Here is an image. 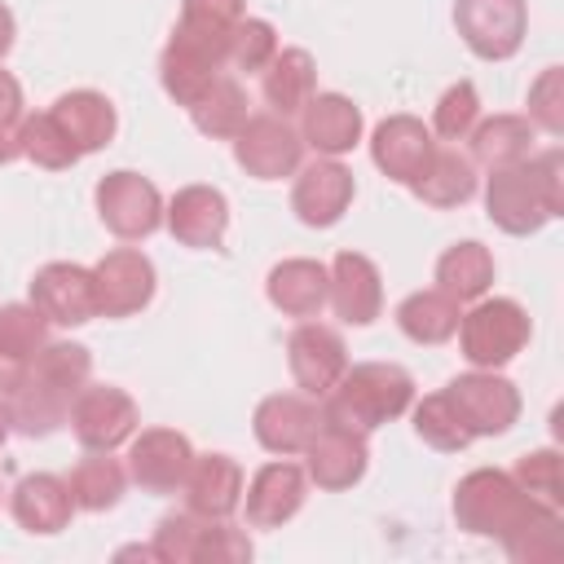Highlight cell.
<instances>
[{
    "instance_id": "6da1fadb",
    "label": "cell",
    "mask_w": 564,
    "mask_h": 564,
    "mask_svg": "<svg viewBox=\"0 0 564 564\" xmlns=\"http://www.w3.org/2000/svg\"><path fill=\"white\" fill-rule=\"evenodd\" d=\"M93 375V352L84 344H44L9 392V419L26 436H48L70 419L75 397Z\"/></svg>"
},
{
    "instance_id": "7a4b0ae2",
    "label": "cell",
    "mask_w": 564,
    "mask_h": 564,
    "mask_svg": "<svg viewBox=\"0 0 564 564\" xmlns=\"http://www.w3.org/2000/svg\"><path fill=\"white\" fill-rule=\"evenodd\" d=\"M485 207L502 234H538L551 216L564 212V154L546 150L538 159L529 154L524 163L494 167L485 185Z\"/></svg>"
},
{
    "instance_id": "3957f363",
    "label": "cell",
    "mask_w": 564,
    "mask_h": 564,
    "mask_svg": "<svg viewBox=\"0 0 564 564\" xmlns=\"http://www.w3.org/2000/svg\"><path fill=\"white\" fill-rule=\"evenodd\" d=\"M414 405V379L392 361H361L339 375V383L326 392L322 419L344 423L352 432H375L388 419L405 414Z\"/></svg>"
},
{
    "instance_id": "277c9868",
    "label": "cell",
    "mask_w": 564,
    "mask_h": 564,
    "mask_svg": "<svg viewBox=\"0 0 564 564\" xmlns=\"http://www.w3.org/2000/svg\"><path fill=\"white\" fill-rule=\"evenodd\" d=\"M542 507L546 502L529 498L516 485V476L511 471H498V467H476L454 489V520H458V529L480 533V538H498V542H507Z\"/></svg>"
},
{
    "instance_id": "5b68a950",
    "label": "cell",
    "mask_w": 564,
    "mask_h": 564,
    "mask_svg": "<svg viewBox=\"0 0 564 564\" xmlns=\"http://www.w3.org/2000/svg\"><path fill=\"white\" fill-rule=\"evenodd\" d=\"M454 335H458L463 357L476 370H498V366H507L529 344V313L516 300H507V295L476 300V308L463 313Z\"/></svg>"
},
{
    "instance_id": "8992f818",
    "label": "cell",
    "mask_w": 564,
    "mask_h": 564,
    "mask_svg": "<svg viewBox=\"0 0 564 564\" xmlns=\"http://www.w3.org/2000/svg\"><path fill=\"white\" fill-rule=\"evenodd\" d=\"M97 216H101V225H106L115 238L137 242V238H150V234L159 229V220H163V198H159L154 181H145L141 172L119 167V172H106V176L97 181Z\"/></svg>"
},
{
    "instance_id": "52a82bcc",
    "label": "cell",
    "mask_w": 564,
    "mask_h": 564,
    "mask_svg": "<svg viewBox=\"0 0 564 564\" xmlns=\"http://www.w3.org/2000/svg\"><path fill=\"white\" fill-rule=\"evenodd\" d=\"M454 26L463 44L485 62H507L524 44V0H454Z\"/></svg>"
},
{
    "instance_id": "ba28073f",
    "label": "cell",
    "mask_w": 564,
    "mask_h": 564,
    "mask_svg": "<svg viewBox=\"0 0 564 564\" xmlns=\"http://www.w3.org/2000/svg\"><path fill=\"white\" fill-rule=\"evenodd\" d=\"M225 53H229V40H216V35H198L189 26H176L163 57H159V79L167 88V97L176 106H189L225 66Z\"/></svg>"
},
{
    "instance_id": "9c48e42d",
    "label": "cell",
    "mask_w": 564,
    "mask_h": 564,
    "mask_svg": "<svg viewBox=\"0 0 564 564\" xmlns=\"http://www.w3.org/2000/svg\"><path fill=\"white\" fill-rule=\"evenodd\" d=\"M234 159L247 176L256 181H278V176H291L300 172V159H304V141L300 132L282 119V115H247V123L238 128L234 137Z\"/></svg>"
},
{
    "instance_id": "30bf717a",
    "label": "cell",
    "mask_w": 564,
    "mask_h": 564,
    "mask_svg": "<svg viewBox=\"0 0 564 564\" xmlns=\"http://www.w3.org/2000/svg\"><path fill=\"white\" fill-rule=\"evenodd\" d=\"M445 397L454 401L463 427L471 436H502L516 419H520V392L511 379L494 375V370H471V375H458Z\"/></svg>"
},
{
    "instance_id": "8fae6325",
    "label": "cell",
    "mask_w": 564,
    "mask_h": 564,
    "mask_svg": "<svg viewBox=\"0 0 564 564\" xmlns=\"http://www.w3.org/2000/svg\"><path fill=\"white\" fill-rule=\"evenodd\" d=\"M66 423L84 449H115L137 432V401L115 383H84Z\"/></svg>"
},
{
    "instance_id": "7c38bea8",
    "label": "cell",
    "mask_w": 564,
    "mask_h": 564,
    "mask_svg": "<svg viewBox=\"0 0 564 564\" xmlns=\"http://www.w3.org/2000/svg\"><path fill=\"white\" fill-rule=\"evenodd\" d=\"M93 286H97V313L132 317L154 300V264L137 247H115L93 264Z\"/></svg>"
},
{
    "instance_id": "4fadbf2b",
    "label": "cell",
    "mask_w": 564,
    "mask_h": 564,
    "mask_svg": "<svg viewBox=\"0 0 564 564\" xmlns=\"http://www.w3.org/2000/svg\"><path fill=\"white\" fill-rule=\"evenodd\" d=\"M304 476L317 485V489H352L361 476H366V432H352L344 423H330L322 419L313 441L304 445Z\"/></svg>"
},
{
    "instance_id": "5bb4252c",
    "label": "cell",
    "mask_w": 564,
    "mask_h": 564,
    "mask_svg": "<svg viewBox=\"0 0 564 564\" xmlns=\"http://www.w3.org/2000/svg\"><path fill=\"white\" fill-rule=\"evenodd\" d=\"M31 304L57 322V326H84L88 317H97V286H93V269L70 264V260H53L31 278Z\"/></svg>"
},
{
    "instance_id": "9a60e30c",
    "label": "cell",
    "mask_w": 564,
    "mask_h": 564,
    "mask_svg": "<svg viewBox=\"0 0 564 564\" xmlns=\"http://www.w3.org/2000/svg\"><path fill=\"white\" fill-rule=\"evenodd\" d=\"M286 361H291V375L304 397H326L339 383V375L348 370V348H344L339 330L304 322L286 339Z\"/></svg>"
},
{
    "instance_id": "2e32d148",
    "label": "cell",
    "mask_w": 564,
    "mask_h": 564,
    "mask_svg": "<svg viewBox=\"0 0 564 564\" xmlns=\"http://www.w3.org/2000/svg\"><path fill=\"white\" fill-rule=\"evenodd\" d=\"M432 150H436L432 132H427L423 119H414V115H388V119L375 128V137H370V159H375V167H379L383 176H392L397 185H414V181L427 172Z\"/></svg>"
},
{
    "instance_id": "e0dca14e",
    "label": "cell",
    "mask_w": 564,
    "mask_h": 564,
    "mask_svg": "<svg viewBox=\"0 0 564 564\" xmlns=\"http://www.w3.org/2000/svg\"><path fill=\"white\" fill-rule=\"evenodd\" d=\"M189 463H194V449L172 427H145L128 445V476L145 494H172V489H181Z\"/></svg>"
},
{
    "instance_id": "ac0fdd59",
    "label": "cell",
    "mask_w": 564,
    "mask_h": 564,
    "mask_svg": "<svg viewBox=\"0 0 564 564\" xmlns=\"http://www.w3.org/2000/svg\"><path fill=\"white\" fill-rule=\"evenodd\" d=\"M352 189H357V185H352V172H348L344 163L317 159V163L300 167L295 189H291V207H295V216H300L304 225L326 229V225H335V220L348 212Z\"/></svg>"
},
{
    "instance_id": "d6986e66",
    "label": "cell",
    "mask_w": 564,
    "mask_h": 564,
    "mask_svg": "<svg viewBox=\"0 0 564 564\" xmlns=\"http://www.w3.org/2000/svg\"><path fill=\"white\" fill-rule=\"evenodd\" d=\"M181 489H185V511L203 520H229L242 502V467L229 454H194Z\"/></svg>"
},
{
    "instance_id": "ffe728a7",
    "label": "cell",
    "mask_w": 564,
    "mask_h": 564,
    "mask_svg": "<svg viewBox=\"0 0 564 564\" xmlns=\"http://www.w3.org/2000/svg\"><path fill=\"white\" fill-rule=\"evenodd\" d=\"M317 423H322V410L308 397H300V392H273V397H264L256 405V419H251L256 441L269 454H304V445L313 441Z\"/></svg>"
},
{
    "instance_id": "44dd1931",
    "label": "cell",
    "mask_w": 564,
    "mask_h": 564,
    "mask_svg": "<svg viewBox=\"0 0 564 564\" xmlns=\"http://www.w3.org/2000/svg\"><path fill=\"white\" fill-rule=\"evenodd\" d=\"M326 300L335 304V313L348 326H370L379 317V308H383V282H379L375 260L361 256V251H339L335 264H330Z\"/></svg>"
},
{
    "instance_id": "7402d4cb",
    "label": "cell",
    "mask_w": 564,
    "mask_h": 564,
    "mask_svg": "<svg viewBox=\"0 0 564 564\" xmlns=\"http://www.w3.org/2000/svg\"><path fill=\"white\" fill-rule=\"evenodd\" d=\"M167 229L185 247H220L229 229V203L212 185H185L167 203Z\"/></svg>"
},
{
    "instance_id": "603a6c76",
    "label": "cell",
    "mask_w": 564,
    "mask_h": 564,
    "mask_svg": "<svg viewBox=\"0 0 564 564\" xmlns=\"http://www.w3.org/2000/svg\"><path fill=\"white\" fill-rule=\"evenodd\" d=\"M300 115V141L326 159H339L361 141V110L344 93H313Z\"/></svg>"
},
{
    "instance_id": "cb8c5ba5",
    "label": "cell",
    "mask_w": 564,
    "mask_h": 564,
    "mask_svg": "<svg viewBox=\"0 0 564 564\" xmlns=\"http://www.w3.org/2000/svg\"><path fill=\"white\" fill-rule=\"evenodd\" d=\"M304 467L295 463H264L247 485V524L251 529H278L304 507Z\"/></svg>"
},
{
    "instance_id": "d4e9b609",
    "label": "cell",
    "mask_w": 564,
    "mask_h": 564,
    "mask_svg": "<svg viewBox=\"0 0 564 564\" xmlns=\"http://www.w3.org/2000/svg\"><path fill=\"white\" fill-rule=\"evenodd\" d=\"M13 520L26 529V533H62L70 524V511H75V498H70V485L53 471H35V476H22L13 485Z\"/></svg>"
},
{
    "instance_id": "484cf974",
    "label": "cell",
    "mask_w": 564,
    "mask_h": 564,
    "mask_svg": "<svg viewBox=\"0 0 564 564\" xmlns=\"http://www.w3.org/2000/svg\"><path fill=\"white\" fill-rule=\"evenodd\" d=\"M269 304L286 317H317L322 304H326V291H330V269L322 260H282L269 269Z\"/></svg>"
},
{
    "instance_id": "4316f807",
    "label": "cell",
    "mask_w": 564,
    "mask_h": 564,
    "mask_svg": "<svg viewBox=\"0 0 564 564\" xmlns=\"http://www.w3.org/2000/svg\"><path fill=\"white\" fill-rule=\"evenodd\" d=\"M48 115L62 123V132L75 141L79 154H93V150L110 145V137H115V106H110V97H101L93 88L62 93Z\"/></svg>"
},
{
    "instance_id": "83f0119b",
    "label": "cell",
    "mask_w": 564,
    "mask_h": 564,
    "mask_svg": "<svg viewBox=\"0 0 564 564\" xmlns=\"http://www.w3.org/2000/svg\"><path fill=\"white\" fill-rule=\"evenodd\" d=\"M533 123L524 115H494V119H476V128L467 132L471 137V163H485L489 172L494 167H511V163H524L533 154Z\"/></svg>"
},
{
    "instance_id": "f1b7e54d",
    "label": "cell",
    "mask_w": 564,
    "mask_h": 564,
    "mask_svg": "<svg viewBox=\"0 0 564 564\" xmlns=\"http://www.w3.org/2000/svg\"><path fill=\"white\" fill-rule=\"evenodd\" d=\"M313 84H317V66L304 48H278L273 62L264 66V101L282 119L304 110V101L313 97Z\"/></svg>"
},
{
    "instance_id": "f546056e",
    "label": "cell",
    "mask_w": 564,
    "mask_h": 564,
    "mask_svg": "<svg viewBox=\"0 0 564 564\" xmlns=\"http://www.w3.org/2000/svg\"><path fill=\"white\" fill-rule=\"evenodd\" d=\"M189 119H194V128L203 132V137H216V141H234L238 137V128L247 123V93H242V84L238 79H229V75H216L189 106Z\"/></svg>"
},
{
    "instance_id": "4dcf8cb0",
    "label": "cell",
    "mask_w": 564,
    "mask_h": 564,
    "mask_svg": "<svg viewBox=\"0 0 564 564\" xmlns=\"http://www.w3.org/2000/svg\"><path fill=\"white\" fill-rule=\"evenodd\" d=\"M427 207H463L471 194H476V163L449 145H436L432 150V163L427 172L410 185Z\"/></svg>"
},
{
    "instance_id": "1f68e13d",
    "label": "cell",
    "mask_w": 564,
    "mask_h": 564,
    "mask_svg": "<svg viewBox=\"0 0 564 564\" xmlns=\"http://www.w3.org/2000/svg\"><path fill=\"white\" fill-rule=\"evenodd\" d=\"M458 322H463V308L441 286L436 291H414V295H405L397 304V326L414 344H445L458 330Z\"/></svg>"
},
{
    "instance_id": "d6a6232c",
    "label": "cell",
    "mask_w": 564,
    "mask_h": 564,
    "mask_svg": "<svg viewBox=\"0 0 564 564\" xmlns=\"http://www.w3.org/2000/svg\"><path fill=\"white\" fill-rule=\"evenodd\" d=\"M436 282H441V291L445 295H454L458 304H467V300H480L489 286H494V256H489V247H480V242H454L441 260H436Z\"/></svg>"
},
{
    "instance_id": "836d02e7",
    "label": "cell",
    "mask_w": 564,
    "mask_h": 564,
    "mask_svg": "<svg viewBox=\"0 0 564 564\" xmlns=\"http://www.w3.org/2000/svg\"><path fill=\"white\" fill-rule=\"evenodd\" d=\"M66 485H70V498L79 511H110L123 498L128 471L110 458V449H88V458L75 463Z\"/></svg>"
},
{
    "instance_id": "e575fe53",
    "label": "cell",
    "mask_w": 564,
    "mask_h": 564,
    "mask_svg": "<svg viewBox=\"0 0 564 564\" xmlns=\"http://www.w3.org/2000/svg\"><path fill=\"white\" fill-rule=\"evenodd\" d=\"M18 132H22V154L35 163V167H48V172H62V167H70V163H79L84 154L75 150V141L62 132V123L44 110V115H26L22 123H18Z\"/></svg>"
},
{
    "instance_id": "d590c367",
    "label": "cell",
    "mask_w": 564,
    "mask_h": 564,
    "mask_svg": "<svg viewBox=\"0 0 564 564\" xmlns=\"http://www.w3.org/2000/svg\"><path fill=\"white\" fill-rule=\"evenodd\" d=\"M48 344V317L35 304H0V352L13 361H31Z\"/></svg>"
},
{
    "instance_id": "8d00e7d4",
    "label": "cell",
    "mask_w": 564,
    "mask_h": 564,
    "mask_svg": "<svg viewBox=\"0 0 564 564\" xmlns=\"http://www.w3.org/2000/svg\"><path fill=\"white\" fill-rule=\"evenodd\" d=\"M414 432H419V441H427L432 449H445V454L467 449V441H471V432L463 427V419L445 392H432L414 405Z\"/></svg>"
},
{
    "instance_id": "74e56055",
    "label": "cell",
    "mask_w": 564,
    "mask_h": 564,
    "mask_svg": "<svg viewBox=\"0 0 564 564\" xmlns=\"http://www.w3.org/2000/svg\"><path fill=\"white\" fill-rule=\"evenodd\" d=\"M480 119V97H476V84L471 79H458L441 93L436 110H432V132L445 137V141H463Z\"/></svg>"
},
{
    "instance_id": "f35d334b",
    "label": "cell",
    "mask_w": 564,
    "mask_h": 564,
    "mask_svg": "<svg viewBox=\"0 0 564 564\" xmlns=\"http://www.w3.org/2000/svg\"><path fill=\"white\" fill-rule=\"evenodd\" d=\"M273 53H278V31L264 22V18H242L238 26H234V35H229V53H225V62H234L238 70H264L269 62H273Z\"/></svg>"
},
{
    "instance_id": "ab89813d",
    "label": "cell",
    "mask_w": 564,
    "mask_h": 564,
    "mask_svg": "<svg viewBox=\"0 0 564 564\" xmlns=\"http://www.w3.org/2000/svg\"><path fill=\"white\" fill-rule=\"evenodd\" d=\"M516 485L529 494V498H538V502H546V507H564V485H560V454L555 449H533V454H524L520 463H516Z\"/></svg>"
},
{
    "instance_id": "60d3db41",
    "label": "cell",
    "mask_w": 564,
    "mask_h": 564,
    "mask_svg": "<svg viewBox=\"0 0 564 564\" xmlns=\"http://www.w3.org/2000/svg\"><path fill=\"white\" fill-rule=\"evenodd\" d=\"M529 123L560 137L564 132V70L546 66L533 84H529Z\"/></svg>"
},
{
    "instance_id": "b9f144b4",
    "label": "cell",
    "mask_w": 564,
    "mask_h": 564,
    "mask_svg": "<svg viewBox=\"0 0 564 564\" xmlns=\"http://www.w3.org/2000/svg\"><path fill=\"white\" fill-rule=\"evenodd\" d=\"M242 560H251L247 533L229 529L225 520H203L194 542V564H242Z\"/></svg>"
},
{
    "instance_id": "7bdbcfd3",
    "label": "cell",
    "mask_w": 564,
    "mask_h": 564,
    "mask_svg": "<svg viewBox=\"0 0 564 564\" xmlns=\"http://www.w3.org/2000/svg\"><path fill=\"white\" fill-rule=\"evenodd\" d=\"M198 529H203V516H194V511L163 516L159 529H154V555L167 560V564H194Z\"/></svg>"
},
{
    "instance_id": "ee69618b",
    "label": "cell",
    "mask_w": 564,
    "mask_h": 564,
    "mask_svg": "<svg viewBox=\"0 0 564 564\" xmlns=\"http://www.w3.org/2000/svg\"><path fill=\"white\" fill-rule=\"evenodd\" d=\"M238 22H242V0H185L176 26H189V31H198V35L229 40Z\"/></svg>"
},
{
    "instance_id": "f6af8a7d",
    "label": "cell",
    "mask_w": 564,
    "mask_h": 564,
    "mask_svg": "<svg viewBox=\"0 0 564 564\" xmlns=\"http://www.w3.org/2000/svg\"><path fill=\"white\" fill-rule=\"evenodd\" d=\"M0 123H22V84L0 70Z\"/></svg>"
},
{
    "instance_id": "bcb514c9",
    "label": "cell",
    "mask_w": 564,
    "mask_h": 564,
    "mask_svg": "<svg viewBox=\"0 0 564 564\" xmlns=\"http://www.w3.org/2000/svg\"><path fill=\"white\" fill-rule=\"evenodd\" d=\"M22 154V132L18 123H0V163H13Z\"/></svg>"
},
{
    "instance_id": "7dc6e473",
    "label": "cell",
    "mask_w": 564,
    "mask_h": 564,
    "mask_svg": "<svg viewBox=\"0 0 564 564\" xmlns=\"http://www.w3.org/2000/svg\"><path fill=\"white\" fill-rule=\"evenodd\" d=\"M18 379H22V361H13V357L0 352V397H9Z\"/></svg>"
},
{
    "instance_id": "c3c4849f",
    "label": "cell",
    "mask_w": 564,
    "mask_h": 564,
    "mask_svg": "<svg viewBox=\"0 0 564 564\" xmlns=\"http://www.w3.org/2000/svg\"><path fill=\"white\" fill-rule=\"evenodd\" d=\"M13 48V13L0 4V57Z\"/></svg>"
},
{
    "instance_id": "681fc988",
    "label": "cell",
    "mask_w": 564,
    "mask_h": 564,
    "mask_svg": "<svg viewBox=\"0 0 564 564\" xmlns=\"http://www.w3.org/2000/svg\"><path fill=\"white\" fill-rule=\"evenodd\" d=\"M9 427H13V419H9V401L0 397V445H4V436H9Z\"/></svg>"
}]
</instances>
